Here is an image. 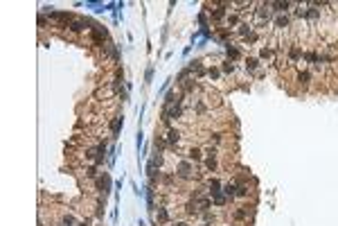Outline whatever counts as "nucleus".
I'll return each mask as SVG.
<instances>
[{
    "label": "nucleus",
    "instance_id": "1",
    "mask_svg": "<svg viewBox=\"0 0 338 226\" xmlns=\"http://www.w3.org/2000/svg\"><path fill=\"white\" fill-rule=\"evenodd\" d=\"M167 140H169V143H171V145H174V143H178V140H180V134H178V131H176V129H171V131H169V134H167Z\"/></svg>",
    "mask_w": 338,
    "mask_h": 226
}]
</instances>
